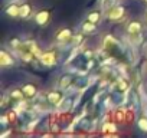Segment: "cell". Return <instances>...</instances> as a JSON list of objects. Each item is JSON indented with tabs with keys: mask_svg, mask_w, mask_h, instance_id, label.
Listing matches in <instances>:
<instances>
[{
	"mask_svg": "<svg viewBox=\"0 0 147 138\" xmlns=\"http://www.w3.org/2000/svg\"><path fill=\"white\" fill-rule=\"evenodd\" d=\"M115 88L118 89V92L125 94V92H127V88H128V84H127V81H124V79H118V81L115 82Z\"/></svg>",
	"mask_w": 147,
	"mask_h": 138,
	"instance_id": "cell-14",
	"label": "cell"
},
{
	"mask_svg": "<svg viewBox=\"0 0 147 138\" xmlns=\"http://www.w3.org/2000/svg\"><path fill=\"white\" fill-rule=\"evenodd\" d=\"M137 125L141 131H147V117H140L137 119Z\"/></svg>",
	"mask_w": 147,
	"mask_h": 138,
	"instance_id": "cell-16",
	"label": "cell"
},
{
	"mask_svg": "<svg viewBox=\"0 0 147 138\" xmlns=\"http://www.w3.org/2000/svg\"><path fill=\"white\" fill-rule=\"evenodd\" d=\"M144 2H146V3H147V0H144Z\"/></svg>",
	"mask_w": 147,
	"mask_h": 138,
	"instance_id": "cell-19",
	"label": "cell"
},
{
	"mask_svg": "<svg viewBox=\"0 0 147 138\" xmlns=\"http://www.w3.org/2000/svg\"><path fill=\"white\" fill-rule=\"evenodd\" d=\"M56 39H58V42H61V43H68V42L72 39V32H71V29H62V30L56 35Z\"/></svg>",
	"mask_w": 147,
	"mask_h": 138,
	"instance_id": "cell-6",
	"label": "cell"
},
{
	"mask_svg": "<svg viewBox=\"0 0 147 138\" xmlns=\"http://www.w3.org/2000/svg\"><path fill=\"white\" fill-rule=\"evenodd\" d=\"M30 13H32V6H30L29 3H23V5L20 6V16L26 19V17L30 16Z\"/></svg>",
	"mask_w": 147,
	"mask_h": 138,
	"instance_id": "cell-11",
	"label": "cell"
},
{
	"mask_svg": "<svg viewBox=\"0 0 147 138\" xmlns=\"http://www.w3.org/2000/svg\"><path fill=\"white\" fill-rule=\"evenodd\" d=\"M22 45H23V43H22V40H20L19 38H13V39H10V48H13V49H19Z\"/></svg>",
	"mask_w": 147,
	"mask_h": 138,
	"instance_id": "cell-17",
	"label": "cell"
},
{
	"mask_svg": "<svg viewBox=\"0 0 147 138\" xmlns=\"http://www.w3.org/2000/svg\"><path fill=\"white\" fill-rule=\"evenodd\" d=\"M81 30H82V33L84 35H90V33H92L94 30H95V23H92V22H85V23H82V26H81Z\"/></svg>",
	"mask_w": 147,
	"mask_h": 138,
	"instance_id": "cell-10",
	"label": "cell"
},
{
	"mask_svg": "<svg viewBox=\"0 0 147 138\" xmlns=\"http://www.w3.org/2000/svg\"><path fill=\"white\" fill-rule=\"evenodd\" d=\"M22 92H23V95H25V98L26 99H32V98H35L36 96V86L33 85V84H25L23 86H22Z\"/></svg>",
	"mask_w": 147,
	"mask_h": 138,
	"instance_id": "cell-5",
	"label": "cell"
},
{
	"mask_svg": "<svg viewBox=\"0 0 147 138\" xmlns=\"http://www.w3.org/2000/svg\"><path fill=\"white\" fill-rule=\"evenodd\" d=\"M125 117H127V112H125L123 108H118V109H115V111H114V121L121 122V121H124V119H125Z\"/></svg>",
	"mask_w": 147,
	"mask_h": 138,
	"instance_id": "cell-12",
	"label": "cell"
},
{
	"mask_svg": "<svg viewBox=\"0 0 147 138\" xmlns=\"http://www.w3.org/2000/svg\"><path fill=\"white\" fill-rule=\"evenodd\" d=\"M124 16V7L123 6H113L111 10L108 12V17L111 20H120Z\"/></svg>",
	"mask_w": 147,
	"mask_h": 138,
	"instance_id": "cell-4",
	"label": "cell"
},
{
	"mask_svg": "<svg viewBox=\"0 0 147 138\" xmlns=\"http://www.w3.org/2000/svg\"><path fill=\"white\" fill-rule=\"evenodd\" d=\"M39 59H40V62H42L45 66H53V65L56 63V60H58V56H56V52H55V50H48V52H45Z\"/></svg>",
	"mask_w": 147,
	"mask_h": 138,
	"instance_id": "cell-1",
	"label": "cell"
},
{
	"mask_svg": "<svg viewBox=\"0 0 147 138\" xmlns=\"http://www.w3.org/2000/svg\"><path fill=\"white\" fill-rule=\"evenodd\" d=\"M9 119H10V121H15V119H16V112H10V114H9Z\"/></svg>",
	"mask_w": 147,
	"mask_h": 138,
	"instance_id": "cell-18",
	"label": "cell"
},
{
	"mask_svg": "<svg viewBox=\"0 0 147 138\" xmlns=\"http://www.w3.org/2000/svg\"><path fill=\"white\" fill-rule=\"evenodd\" d=\"M6 13H7V16H12V17L20 16V7H19L16 3H13V5L7 6V9H6Z\"/></svg>",
	"mask_w": 147,
	"mask_h": 138,
	"instance_id": "cell-9",
	"label": "cell"
},
{
	"mask_svg": "<svg viewBox=\"0 0 147 138\" xmlns=\"http://www.w3.org/2000/svg\"><path fill=\"white\" fill-rule=\"evenodd\" d=\"M46 101H48V104L58 107L62 102V92L61 91H52V92H49L46 95Z\"/></svg>",
	"mask_w": 147,
	"mask_h": 138,
	"instance_id": "cell-2",
	"label": "cell"
},
{
	"mask_svg": "<svg viewBox=\"0 0 147 138\" xmlns=\"http://www.w3.org/2000/svg\"><path fill=\"white\" fill-rule=\"evenodd\" d=\"M72 79H74V78H72L69 74L63 75V76L59 79V88H61V89H66V88H68V86H69V85L74 82Z\"/></svg>",
	"mask_w": 147,
	"mask_h": 138,
	"instance_id": "cell-8",
	"label": "cell"
},
{
	"mask_svg": "<svg viewBox=\"0 0 147 138\" xmlns=\"http://www.w3.org/2000/svg\"><path fill=\"white\" fill-rule=\"evenodd\" d=\"M49 19H51V13H49L48 10H39V12L35 15V22H36L38 25H40V26L48 25Z\"/></svg>",
	"mask_w": 147,
	"mask_h": 138,
	"instance_id": "cell-3",
	"label": "cell"
},
{
	"mask_svg": "<svg viewBox=\"0 0 147 138\" xmlns=\"http://www.w3.org/2000/svg\"><path fill=\"white\" fill-rule=\"evenodd\" d=\"M100 19H101V13H100L98 10L91 12V13L88 15V20H90V22H92V23H95V25L100 22Z\"/></svg>",
	"mask_w": 147,
	"mask_h": 138,
	"instance_id": "cell-15",
	"label": "cell"
},
{
	"mask_svg": "<svg viewBox=\"0 0 147 138\" xmlns=\"http://www.w3.org/2000/svg\"><path fill=\"white\" fill-rule=\"evenodd\" d=\"M127 33L128 35H133V33H140L141 32V23L140 22H137V20H134V22H130L128 25H127Z\"/></svg>",
	"mask_w": 147,
	"mask_h": 138,
	"instance_id": "cell-7",
	"label": "cell"
},
{
	"mask_svg": "<svg viewBox=\"0 0 147 138\" xmlns=\"http://www.w3.org/2000/svg\"><path fill=\"white\" fill-rule=\"evenodd\" d=\"M10 65H13V59L6 53V50H3L2 52V66L6 68V66H10Z\"/></svg>",
	"mask_w": 147,
	"mask_h": 138,
	"instance_id": "cell-13",
	"label": "cell"
}]
</instances>
